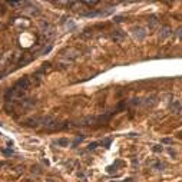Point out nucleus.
<instances>
[{
  "instance_id": "f257e3e1",
  "label": "nucleus",
  "mask_w": 182,
  "mask_h": 182,
  "mask_svg": "<svg viewBox=\"0 0 182 182\" xmlns=\"http://www.w3.org/2000/svg\"><path fill=\"white\" fill-rule=\"evenodd\" d=\"M132 34L135 39H138V40H144L145 39V36H146V32H145V29L144 27H141V26H136V27H133L132 29Z\"/></svg>"
},
{
  "instance_id": "f03ea898",
  "label": "nucleus",
  "mask_w": 182,
  "mask_h": 182,
  "mask_svg": "<svg viewBox=\"0 0 182 182\" xmlns=\"http://www.w3.org/2000/svg\"><path fill=\"white\" fill-rule=\"evenodd\" d=\"M169 36H172V29L169 26H161V29H159V37L161 39H168Z\"/></svg>"
},
{
  "instance_id": "7ed1b4c3",
  "label": "nucleus",
  "mask_w": 182,
  "mask_h": 182,
  "mask_svg": "<svg viewBox=\"0 0 182 182\" xmlns=\"http://www.w3.org/2000/svg\"><path fill=\"white\" fill-rule=\"evenodd\" d=\"M148 27L149 29H155L158 27V17L156 16H150L148 19Z\"/></svg>"
},
{
  "instance_id": "20e7f679",
  "label": "nucleus",
  "mask_w": 182,
  "mask_h": 182,
  "mask_svg": "<svg viewBox=\"0 0 182 182\" xmlns=\"http://www.w3.org/2000/svg\"><path fill=\"white\" fill-rule=\"evenodd\" d=\"M123 37H125V33L120 32V30H116L115 33H113V40H115V42H122Z\"/></svg>"
},
{
  "instance_id": "39448f33",
  "label": "nucleus",
  "mask_w": 182,
  "mask_h": 182,
  "mask_svg": "<svg viewBox=\"0 0 182 182\" xmlns=\"http://www.w3.org/2000/svg\"><path fill=\"white\" fill-rule=\"evenodd\" d=\"M55 145H57V146H67V145H69V139H65V138L57 139V141L55 142Z\"/></svg>"
},
{
  "instance_id": "423d86ee",
  "label": "nucleus",
  "mask_w": 182,
  "mask_h": 182,
  "mask_svg": "<svg viewBox=\"0 0 182 182\" xmlns=\"http://www.w3.org/2000/svg\"><path fill=\"white\" fill-rule=\"evenodd\" d=\"M175 34H176V37H178L179 40H182V27H178L176 32H175Z\"/></svg>"
},
{
  "instance_id": "0eeeda50",
  "label": "nucleus",
  "mask_w": 182,
  "mask_h": 182,
  "mask_svg": "<svg viewBox=\"0 0 182 182\" xmlns=\"http://www.w3.org/2000/svg\"><path fill=\"white\" fill-rule=\"evenodd\" d=\"M165 164H162V162H158V164H153V168H158V169H162V168H165Z\"/></svg>"
},
{
  "instance_id": "6e6552de",
  "label": "nucleus",
  "mask_w": 182,
  "mask_h": 182,
  "mask_svg": "<svg viewBox=\"0 0 182 182\" xmlns=\"http://www.w3.org/2000/svg\"><path fill=\"white\" fill-rule=\"evenodd\" d=\"M98 145H99L98 142H93V144H90V145H89L88 148H89V149H95V148H96V146H98Z\"/></svg>"
},
{
  "instance_id": "1a4fd4ad",
  "label": "nucleus",
  "mask_w": 182,
  "mask_h": 182,
  "mask_svg": "<svg viewBox=\"0 0 182 182\" xmlns=\"http://www.w3.org/2000/svg\"><path fill=\"white\" fill-rule=\"evenodd\" d=\"M3 153H4V155H12V153H13V150H12V149H4V150H3Z\"/></svg>"
},
{
  "instance_id": "9d476101",
  "label": "nucleus",
  "mask_w": 182,
  "mask_h": 182,
  "mask_svg": "<svg viewBox=\"0 0 182 182\" xmlns=\"http://www.w3.org/2000/svg\"><path fill=\"white\" fill-rule=\"evenodd\" d=\"M153 150H155V152H159V150H162V148H159V146H158V145H156V146H155V148H153Z\"/></svg>"
}]
</instances>
